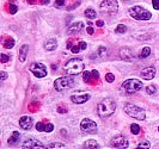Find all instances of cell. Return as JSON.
Listing matches in <instances>:
<instances>
[{
    "instance_id": "obj_1",
    "label": "cell",
    "mask_w": 159,
    "mask_h": 149,
    "mask_svg": "<svg viewBox=\"0 0 159 149\" xmlns=\"http://www.w3.org/2000/svg\"><path fill=\"white\" fill-rule=\"evenodd\" d=\"M115 111H116V102L111 98H105L97 105V113L101 118L110 117Z\"/></svg>"
},
{
    "instance_id": "obj_2",
    "label": "cell",
    "mask_w": 159,
    "mask_h": 149,
    "mask_svg": "<svg viewBox=\"0 0 159 149\" xmlns=\"http://www.w3.org/2000/svg\"><path fill=\"white\" fill-rule=\"evenodd\" d=\"M143 82L140 80H138V79H128L121 85L120 90L125 94H134L136 92H139L143 88Z\"/></svg>"
},
{
    "instance_id": "obj_3",
    "label": "cell",
    "mask_w": 159,
    "mask_h": 149,
    "mask_svg": "<svg viewBox=\"0 0 159 149\" xmlns=\"http://www.w3.org/2000/svg\"><path fill=\"white\" fill-rule=\"evenodd\" d=\"M85 64L81 59H71L65 64V71L70 75H78L84 71Z\"/></svg>"
},
{
    "instance_id": "obj_4",
    "label": "cell",
    "mask_w": 159,
    "mask_h": 149,
    "mask_svg": "<svg viewBox=\"0 0 159 149\" xmlns=\"http://www.w3.org/2000/svg\"><path fill=\"white\" fill-rule=\"evenodd\" d=\"M128 11H129L130 17L136 19V20H150L152 18L151 12L148 10L143 8V6H133V7L129 8Z\"/></svg>"
},
{
    "instance_id": "obj_5",
    "label": "cell",
    "mask_w": 159,
    "mask_h": 149,
    "mask_svg": "<svg viewBox=\"0 0 159 149\" xmlns=\"http://www.w3.org/2000/svg\"><path fill=\"white\" fill-rule=\"evenodd\" d=\"M123 110H125V112L127 113L128 116L135 118L138 121H145V118H146L145 110L141 109V107H139V106H136V105H134V104H129V103L126 104L125 107H123Z\"/></svg>"
},
{
    "instance_id": "obj_6",
    "label": "cell",
    "mask_w": 159,
    "mask_h": 149,
    "mask_svg": "<svg viewBox=\"0 0 159 149\" xmlns=\"http://www.w3.org/2000/svg\"><path fill=\"white\" fill-rule=\"evenodd\" d=\"M74 86V79L71 77H61L54 81V88L57 92H64Z\"/></svg>"
},
{
    "instance_id": "obj_7",
    "label": "cell",
    "mask_w": 159,
    "mask_h": 149,
    "mask_svg": "<svg viewBox=\"0 0 159 149\" xmlns=\"http://www.w3.org/2000/svg\"><path fill=\"white\" fill-rule=\"evenodd\" d=\"M99 8H101L102 13L112 16L119 10V2H117V0H104L103 2L101 4Z\"/></svg>"
},
{
    "instance_id": "obj_8",
    "label": "cell",
    "mask_w": 159,
    "mask_h": 149,
    "mask_svg": "<svg viewBox=\"0 0 159 149\" xmlns=\"http://www.w3.org/2000/svg\"><path fill=\"white\" fill-rule=\"evenodd\" d=\"M29 71L31 72L36 78H44L47 75V68H46V66L43 63H39V62L31 63L30 67H29Z\"/></svg>"
},
{
    "instance_id": "obj_9",
    "label": "cell",
    "mask_w": 159,
    "mask_h": 149,
    "mask_svg": "<svg viewBox=\"0 0 159 149\" xmlns=\"http://www.w3.org/2000/svg\"><path fill=\"white\" fill-rule=\"evenodd\" d=\"M80 128L83 131L88 134H96L97 133V124L90 118H85L80 122Z\"/></svg>"
},
{
    "instance_id": "obj_10",
    "label": "cell",
    "mask_w": 159,
    "mask_h": 149,
    "mask_svg": "<svg viewBox=\"0 0 159 149\" xmlns=\"http://www.w3.org/2000/svg\"><path fill=\"white\" fill-rule=\"evenodd\" d=\"M83 80L86 84H90V85L98 84V81H99V73H98V71H96V69H93L92 72L85 71L84 74H83Z\"/></svg>"
},
{
    "instance_id": "obj_11",
    "label": "cell",
    "mask_w": 159,
    "mask_h": 149,
    "mask_svg": "<svg viewBox=\"0 0 159 149\" xmlns=\"http://www.w3.org/2000/svg\"><path fill=\"white\" fill-rule=\"evenodd\" d=\"M110 146L114 148H127L129 146V142L125 136H116L111 140Z\"/></svg>"
},
{
    "instance_id": "obj_12",
    "label": "cell",
    "mask_w": 159,
    "mask_h": 149,
    "mask_svg": "<svg viewBox=\"0 0 159 149\" xmlns=\"http://www.w3.org/2000/svg\"><path fill=\"white\" fill-rule=\"evenodd\" d=\"M120 57L122 59V60H125V61H127V62H133L134 60H135V55H134V53L129 49V48H122L121 50H120Z\"/></svg>"
},
{
    "instance_id": "obj_13",
    "label": "cell",
    "mask_w": 159,
    "mask_h": 149,
    "mask_svg": "<svg viewBox=\"0 0 159 149\" xmlns=\"http://www.w3.org/2000/svg\"><path fill=\"white\" fill-rule=\"evenodd\" d=\"M37 147L48 148L47 146H44L43 143H41L39 140H35V138H28V140L22 144V148H37Z\"/></svg>"
},
{
    "instance_id": "obj_14",
    "label": "cell",
    "mask_w": 159,
    "mask_h": 149,
    "mask_svg": "<svg viewBox=\"0 0 159 149\" xmlns=\"http://www.w3.org/2000/svg\"><path fill=\"white\" fill-rule=\"evenodd\" d=\"M71 100L74 104H84L90 100V94H74V95H71Z\"/></svg>"
},
{
    "instance_id": "obj_15",
    "label": "cell",
    "mask_w": 159,
    "mask_h": 149,
    "mask_svg": "<svg viewBox=\"0 0 159 149\" xmlns=\"http://www.w3.org/2000/svg\"><path fill=\"white\" fill-rule=\"evenodd\" d=\"M83 29H84V23L83 22H77V23H73L68 26L67 32L70 35H75V33H79Z\"/></svg>"
},
{
    "instance_id": "obj_16",
    "label": "cell",
    "mask_w": 159,
    "mask_h": 149,
    "mask_svg": "<svg viewBox=\"0 0 159 149\" xmlns=\"http://www.w3.org/2000/svg\"><path fill=\"white\" fill-rule=\"evenodd\" d=\"M156 68L154 67H147V68H143L141 71V77L145 80H152V79L156 77Z\"/></svg>"
},
{
    "instance_id": "obj_17",
    "label": "cell",
    "mask_w": 159,
    "mask_h": 149,
    "mask_svg": "<svg viewBox=\"0 0 159 149\" xmlns=\"http://www.w3.org/2000/svg\"><path fill=\"white\" fill-rule=\"evenodd\" d=\"M19 125L24 130H30L32 126V118L29 116H23L19 119Z\"/></svg>"
},
{
    "instance_id": "obj_18",
    "label": "cell",
    "mask_w": 159,
    "mask_h": 149,
    "mask_svg": "<svg viewBox=\"0 0 159 149\" xmlns=\"http://www.w3.org/2000/svg\"><path fill=\"white\" fill-rule=\"evenodd\" d=\"M36 129L37 131H46V133H52L54 130V125L52 123H43V122H39L36 124Z\"/></svg>"
},
{
    "instance_id": "obj_19",
    "label": "cell",
    "mask_w": 159,
    "mask_h": 149,
    "mask_svg": "<svg viewBox=\"0 0 159 149\" xmlns=\"http://www.w3.org/2000/svg\"><path fill=\"white\" fill-rule=\"evenodd\" d=\"M57 48V41L55 38H49L44 42V49L48 51H53Z\"/></svg>"
},
{
    "instance_id": "obj_20",
    "label": "cell",
    "mask_w": 159,
    "mask_h": 149,
    "mask_svg": "<svg viewBox=\"0 0 159 149\" xmlns=\"http://www.w3.org/2000/svg\"><path fill=\"white\" fill-rule=\"evenodd\" d=\"M28 53H29V46H28V44L22 46L20 49H19V61H20V62H25Z\"/></svg>"
},
{
    "instance_id": "obj_21",
    "label": "cell",
    "mask_w": 159,
    "mask_h": 149,
    "mask_svg": "<svg viewBox=\"0 0 159 149\" xmlns=\"http://www.w3.org/2000/svg\"><path fill=\"white\" fill-rule=\"evenodd\" d=\"M19 138H20V134L18 133V131H13V134L10 136L7 143L10 144V146H15V144H17V143H18Z\"/></svg>"
},
{
    "instance_id": "obj_22",
    "label": "cell",
    "mask_w": 159,
    "mask_h": 149,
    "mask_svg": "<svg viewBox=\"0 0 159 149\" xmlns=\"http://www.w3.org/2000/svg\"><path fill=\"white\" fill-rule=\"evenodd\" d=\"M84 148H99V144L96 142V140H89L83 144Z\"/></svg>"
},
{
    "instance_id": "obj_23",
    "label": "cell",
    "mask_w": 159,
    "mask_h": 149,
    "mask_svg": "<svg viewBox=\"0 0 159 149\" xmlns=\"http://www.w3.org/2000/svg\"><path fill=\"white\" fill-rule=\"evenodd\" d=\"M85 17L89 18V19H96L97 13H96L95 10H92V8H88V10H85Z\"/></svg>"
},
{
    "instance_id": "obj_24",
    "label": "cell",
    "mask_w": 159,
    "mask_h": 149,
    "mask_svg": "<svg viewBox=\"0 0 159 149\" xmlns=\"http://www.w3.org/2000/svg\"><path fill=\"white\" fill-rule=\"evenodd\" d=\"M15 46V39L11 38V37H7V38L4 41V48H6V49H11V48H13Z\"/></svg>"
},
{
    "instance_id": "obj_25",
    "label": "cell",
    "mask_w": 159,
    "mask_h": 149,
    "mask_svg": "<svg viewBox=\"0 0 159 149\" xmlns=\"http://www.w3.org/2000/svg\"><path fill=\"white\" fill-rule=\"evenodd\" d=\"M141 131V128L135 124V123H133V124H130V133L133 134V135H139Z\"/></svg>"
},
{
    "instance_id": "obj_26",
    "label": "cell",
    "mask_w": 159,
    "mask_h": 149,
    "mask_svg": "<svg viewBox=\"0 0 159 149\" xmlns=\"http://www.w3.org/2000/svg\"><path fill=\"white\" fill-rule=\"evenodd\" d=\"M151 54V48L148 47H145L141 50V54H140V59H146V57H148Z\"/></svg>"
},
{
    "instance_id": "obj_27",
    "label": "cell",
    "mask_w": 159,
    "mask_h": 149,
    "mask_svg": "<svg viewBox=\"0 0 159 149\" xmlns=\"http://www.w3.org/2000/svg\"><path fill=\"white\" fill-rule=\"evenodd\" d=\"M105 55H107V48L103 47V46L98 48V50H97V56L101 57V59H104Z\"/></svg>"
},
{
    "instance_id": "obj_28",
    "label": "cell",
    "mask_w": 159,
    "mask_h": 149,
    "mask_svg": "<svg viewBox=\"0 0 159 149\" xmlns=\"http://www.w3.org/2000/svg\"><path fill=\"white\" fill-rule=\"evenodd\" d=\"M48 148H65L66 147V144L65 143H61V142H53V143H49L47 146Z\"/></svg>"
},
{
    "instance_id": "obj_29",
    "label": "cell",
    "mask_w": 159,
    "mask_h": 149,
    "mask_svg": "<svg viewBox=\"0 0 159 149\" xmlns=\"http://www.w3.org/2000/svg\"><path fill=\"white\" fill-rule=\"evenodd\" d=\"M39 107H40V103L32 102L29 104V110L31 111V112H36V111L39 110Z\"/></svg>"
},
{
    "instance_id": "obj_30",
    "label": "cell",
    "mask_w": 159,
    "mask_h": 149,
    "mask_svg": "<svg viewBox=\"0 0 159 149\" xmlns=\"http://www.w3.org/2000/svg\"><path fill=\"white\" fill-rule=\"evenodd\" d=\"M126 31H127V26L123 25V24H119L117 28L115 29V32H116V33H125Z\"/></svg>"
},
{
    "instance_id": "obj_31",
    "label": "cell",
    "mask_w": 159,
    "mask_h": 149,
    "mask_svg": "<svg viewBox=\"0 0 159 149\" xmlns=\"http://www.w3.org/2000/svg\"><path fill=\"white\" fill-rule=\"evenodd\" d=\"M157 92V87L154 86V85H150V86L146 87V93L150 94V95H153V94H156Z\"/></svg>"
},
{
    "instance_id": "obj_32",
    "label": "cell",
    "mask_w": 159,
    "mask_h": 149,
    "mask_svg": "<svg viewBox=\"0 0 159 149\" xmlns=\"http://www.w3.org/2000/svg\"><path fill=\"white\" fill-rule=\"evenodd\" d=\"M138 148H151V143L148 141H146V140H143L138 144Z\"/></svg>"
},
{
    "instance_id": "obj_33",
    "label": "cell",
    "mask_w": 159,
    "mask_h": 149,
    "mask_svg": "<svg viewBox=\"0 0 159 149\" xmlns=\"http://www.w3.org/2000/svg\"><path fill=\"white\" fill-rule=\"evenodd\" d=\"M17 11H18V7H17L16 5H13V4H10V5H8V12H10L11 15H16Z\"/></svg>"
},
{
    "instance_id": "obj_34",
    "label": "cell",
    "mask_w": 159,
    "mask_h": 149,
    "mask_svg": "<svg viewBox=\"0 0 159 149\" xmlns=\"http://www.w3.org/2000/svg\"><path fill=\"white\" fill-rule=\"evenodd\" d=\"M11 60V56L7 55V54H1V57H0V61L1 63H6Z\"/></svg>"
},
{
    "instance_id": "obj_35",
    "label": "cell",
    "mask_w": 159,
    "mask_h": 149,
    "mask_svg": "<svg viewBox=\"0 0 159 149\" xmlns=\"http://www.w3.org/2000/svg\"><path fill=\"white\" fill-rule=\"evenodd\" d=\"M115 80V75L112 74V73H108L107 75H105V81L107 82H112Z\"/></svg>"
},
{
    "instance_id": "obj_36",
    "label": "cell",
    "mask_w": 159,
    "mask_h": 149,
    "mask_svg": "<svg viewBox=\"0 0 159 149\" xmlns=\"http://www.w3.org/2000/svg\"><path fill=\"white\" fill-rule=\"evenodd\" d=\"M80 50H81V49H80L79 44H75L74 47H72V48H71V51L73 53V54H78V53H79Z\"/></svg>"
},
{
    "instance_id": "obj_37",
    "label": "cell",
    "mask_w": 159,
    "mask_h": 149,
    "mask_svg": "<svg viewBox=\"0 0 159 149\" xmlns=\"http://www.w3.org/2000/svg\"><path fill=\"white\" fill-rule=\"evenodd\" d=\"M62 6H65V0H56L55 7L60 8V7H62Z\"/></svg>"
},
{
    "instance_id": "obj_38",
    "label": "cell",
    "mask_w": 159,
    "mask_h": 149,
    "mask_svg": "<svg viewBox=\"0 0 159 149\" xmlns=\"http://www.w3.org/2000/svg\"><path fill=\"white\" fill-rule=\"evenodd\" d=\"M152 5L154 10H159V0H152Z\"/></svg>"
},
{
    "instance_id": "obj_39",
    "label": "cell",
    "mask_w": 159,
    "mask_h": 149,
    "mask_svg": "<svg viewBox=\"0 0 159 149\" xmlns=\"http://www.w3.org/2000/svg\"><path fill=\"white\" fill-rule=\"evenodd\" d=\"M0 74H1V82H4L5 80H6V78H7V73L6 72H0Z\"/></svg>"
},
{
    "instance_id": "obj_40",
    "label": "cell",
    "mask_w": 159,
    "mask_h": 149,
    "mask_svg": "<svg viewBox=\"0 0 159 149\" xmlns=\"http://www.w3.org/2000/svg\"><path fill=\"white\" fill-rule=\"evenodd\" d=\"M57 112H59V113H66V112H67V109H65L62 106H57Z\"/></svg>"
},
{
    "instance_id": "obj_41",
    "label": "cell",
    "mask_w": 159,
    "mask_h": 149,
    "mask_svg": "<svg viewBox=\"0 0 159 149\" xmlns=\"http://www.w3.org/2000/svg\"><path fill=\"white\" fill-rule=\"evenodd\" d=\"M79 47L81 50H85L86 47H88V44H86V42H79Z\"/></svg>"
},
{
    "instance_id": "obj_42",
    "label": "cell",
    "mask_w": 159,
    "mask_h": 149,
    "mask_svg": "<svg viewBox=\"0 0 159 149\" xmlns=\"http://www.w3.org/2000/svg\"><path fill=\"white\" fill-rule=\"evenodd\" d=\"M73 39H68V42H67V44H66V47H67V49H71L72 47H73Z\"/></svg>"
},
{
    "instance_id": "obj_43",
    "label": "cell",
    "mask_w": 159,
    "mask_h": 149,
    "mask_svg": "<svg viewBox=\"0 0 159 149\" xmlns=\"http://www.w3.org/2000/svg\"><path fill=\"white\" fill-rule=\"evenodd\" d=\"M96 25H97L98 28H103L104 22H103V20H97V22H96Z\"/></svg>"
},
{
    "instance_id": "obj_44",
    "label": "cell",
    "mask_w": 159,
    "mask_h": 149,
    "mask_svg": "<svg viewBox=\"0 0 159 149\" xmlns=\"http://www.w3.org/2000/svg\"><path fill=\"white\" fill-rule=\"evenodd\" d=\"M86 31H88L89 35H92V33L95 32V30H93V28H92V26H89L88 29H86Z\"/></svg>"
},
{
    "instance_id": "obj_45",
    "label": "cell",
    "mask_w": 159,
    "mask_h": 149,
    "mask_svg": "<svg viewBox=\"0 0 159 149\" xmlns=\"http://www.w3.org/2000/svg\"><path fill=\"white\" fill-rule=\"evenodd\" d=\"M79 4H80V1H78V2H75V4H73V5H72L71 7H68V8H67V10H73V8H75V7H77V6L79 5Z\"/></svg>"
},
{
    "instance_id": "obj_46",
    "label": "cell",
    "mask_w": 159,
    "mask_h": 149,
    "mask_svg": "<svg viewBox=\"0 0 159 149\" xmlns=\"http://www.w3.org/2000/svg\"><path fill=\"white\" fill-rule=\"evenodd\" d=\"M40 1H41V4H42V5H47V4L50 2V0H40Z\"/></svg>"
},
{
    "instance_id": "obj_47",
    "label": "cell",
    "mask_w": 159,
    "mask_h": 149,
    "mask_svg": "<svg viewBox=\"0 0 159 149\" xmlns=\"http://www.w3.org/2000/svg\"><path fill=\"white\" fill-rule=\"evenodd\" d=\"M29 4H36L37 2V0H26Z\"/></svg>"
},
{
    "instance_id": "obj_48",
    "label": "cell",
    "mask_w": 159,
    "mask_h": 149,
    "mask_svg": "<svg viewBox=\"0 0 159 149\" xmlns=\"http://www.w3.org/2000/svg\"><path fill=\"white\" fill-rule=\"evenodd\" d=\"M52 68H53V69H54V71H55L56 68H57V66H56V64H52Z\"/></svg>"
},
{
    "instance_id": "obj_49",
    "label": "cell",
    "mask_w": 159,
    "mask_h": 149,
    "mask_svg": "<svg viewBox=\"0 0 159 149\" xmlns=\"http://www.w3.org/2000/svg\"><path fill=\"white\" fill-rule=\"evenodd\" d=\"M158 131H159V126H158Z\"/></svg>"
}]
</instances>
